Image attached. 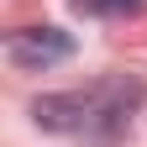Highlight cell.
<instances>
[{
	"mask_svg": "<svg viewBox=\"0 0 147 147\" xmlns=\"http://www.w3.org/2000/svg\"><path fill=\"white\" fill-rule=\"evenodd\" d=\"M100 116H110L121 126L126 116V89H68V95H42L32 105V121L42 126V131H84V126H95Z\"/></svg>",
	"mask_w": 147,
	"mask_h": 147,
	"instance_id": "1",
	"label": "cell"
},
{
	"mask_svg": "<svg viewBox=\"0 0 147 147\" xmlns=\"http://www.w3.org/2000/svg\"><path fill=\"white\" fill-rule=\"evenodd\" d=\"M68 53H74V37L58 32V26H32V32H16L11 42H5V58H11L16 68H26V74L63 63Z\"/></svg>",
	"mask_w": 147,
	"mask_h": 147,
	"instance_id": "2",
	"label": "cell"
},
{
	"mask_svg": "<svg viewBox=\"0 0 147 147\" xmlns=\"http://www.w3.org/2000/svg\"><path fill=\"white\" fill-rule=\"evenodd\" d=\"M79 16H137L142 0H74Z\"/></svg>",
	"mask_w": 147,
	"mask_h": 147,
	"instance_id": "3",
	"label": "cell"
}]
</instances>
